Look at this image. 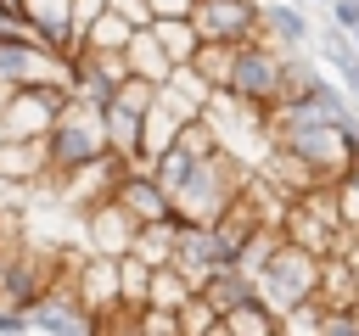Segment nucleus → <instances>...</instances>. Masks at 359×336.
<instances>
[{
	"label": "nucleus",
	"mask_w": 359,
	"mask_h": 336,
	"mask_svg": "<svg viewBox=\"0 0 359 336\" xmlns=\"http://www.w3.org/2000/svg\"><path fill=\"white\" fill-rule=\"evenodd\" d=\"M191 6H196V0H151L157 17H191Z\"/></svg>",
	"instance_id": "nucleus-8"
},
{
	"label": "nucleus",
	"mask_w": 359,
	"mask_h": 336,
	"mask_svg": "<svg viewBox=\"0 0 359 336\" xmlns=\"http://www.w3.org/2000/svg\"><path fill=\"white\" fill-rule=\"evenodd\" d=\"M258 39H269L275 50H309L314 28H309V17H303L297 6H286V0H264V11H258Z\"/></svg>",
	"instance_id": "nucleus-4"
},
{
	"label": "nucleus",
	"mask_w": 359,
	"mask_h": 336,
	"mask_svg": "<svg viewBox=\"0 0 359 336\" xmlns=\"http://www.w3.org/2000/svg\"><path fill=\"white\" fill-rule=\"evenodd\" d=\"M258 11H264V0H196L191 22H196L202 39L247 45V39H258Z\"/></svg>",
	"instance_id": "nucleus-3"
},
{
	"label": "nucleus",
	"mask_w": 359,
	"mask_h": 336,
	"mask_svg": "<svg viewBox=\"0 0 359 336\" xmlns=\"http://www.w3.org/2000/svg\"><path fill=\"white\" fill-rule=\"evenodd\" d=\"M325 11H331V22H337V28H348V34L359 28V0H331Z\"/></svg>",
	"instance_id": "nucleus-7"
},
{
	"label": "nucleus",
	"mask_w": 359,
	"mask_h": 336,
	"mask_svg": "<svg viewBox=\"0 0 359 336\" xmlns=\"http://www.w3.org/2000/svg\"><path fill=\"white\" fill-rule=\"evenodd\" d=\"M258 280V297L286 319V308H297V302H309V297H320V280H325V258L320 252H309V246H297L286 230H280V241H275V252L264 258V269L252 274Z\"/></svg>",
	"instance_id": "nucleus-1"
},
{
	"label": "nucleus",
	"mask_w": 359,
	"mask_h": 336,
	"mask_svg": "<svg viewBox=\"0 0 359 336\" xmlns=\"http://www.w3.org/2000/svg\"><path fill=\"white\" fill-rule=\"evenodd\" d=\"M353 45H359V28H353Z\"/></svg>",
	"instance_id": "nucleus-9"
},
{
	"label": "nucleus",
	"mask_w": 359,
	"mask_h": 336,
	"mask_svg": "<svg viewBox=\"0 0 359 336\" xmlns=\"http://www.w3.org/2000/svg\"><path fill=\"white\" fill-rule=\"evenodd\" d=\"M224 90L241 95V101L275 106V101L286 95V50H275L269 39H247V45L236 50V73H230ZM224 90H219V95H224Z\"/></svg>",
	"instance_id": "nucleus-2"
},
{
	"label": "nucleus",
	"mask_w": 359,
	"mask_h": 336,
	"mask_svg": "<svg viewBox=\"0 0 359 336\" xmlns=\"http://www.w3.org/2000/svg\"><path fill=\"white\" fill-rule=\"evenodd\" d=\"M314 6H331V0H314Z\"/></svg>",
	"instance_id": "nucleus-10"
},
{
	"label": "nucleus",
	"mask_w": 359,
	"mask_h": 336,
	"mask_svg": "<svg viewBox=\"0 0 359 336\" xmlns=\"http://www.w3.org/2000/svg\"><path fill=\"white\" fill-rule=\"evenodd\" d=\"M325 73L303 56V50H286V95H303V90H314Z\"/></svg>",
	"instance_id": "nucleus-6"
},
{
	"label": "nucleus",
	"mask_w": 359,
	"mask_h": 336,
	"mask_svg": "<svg viewBox=\"0 0 359 336\" xmlns=\"http://www.w3.org/2000/svg\"><path fill=\"white\" fill-rule=\"evenodd\" d=\"M224 336H286V319H280L264 297H247L241 308L224 314Z\"/></svg>",
	"instance_id": "nucleus-5"
}]
</instances>
